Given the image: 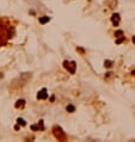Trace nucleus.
Listing matches in <instances>:
<instances>
[{
	"label": "nucleus",
	"instance_id": "1",
	"mask_svg": "<svg viewBox=\"0 0 135 142\" xmlns=\"http://www.w3.org/2000/svg\"><path fill=\"white\" fill-rule=\"evenodd\" d=\"M53 133H54V136H55L59 141H66L67 140V135L62 130V128L59 125H55L53 128Z\"/></svg>",
	"mask_w": 135,
	"mask_h": 142
},
{
	"label": "nucleus",
	"instance_id": "2",
	"mask_svg": "<svg viewBox=\"0 0 135 142\" xmlns=\"http://www.w3.org/2000/svg\"><path fill=\"white\" fill-rule=\"evenodd\" d=\"M64 67L67 69L71 74H74L76 73V69H77V65L74 61H65L64 62Z\"/></svg>",
	"mask_w": 135,
	"mask_h": 142
},
{
	"label": "nucleus",
	"instance_id": "3",
	"mask_svg": "<svg viewBox=\"0 0 135 142\" xmlns=\"http://www.w3.org/2000/svg\"><path fill=\"white\" fill-rule=\"evenodd\" d=\"M48 98V93H47V90L43 88V90H41L38 92V94H37V99H47Z\"/></svg>",
	"mask_w": 135,
	"mask_h": 142
},
{
	"label": "nucleus",
	"instance_id": "4",
	"mask_svg": "<svg viewBox=\"0 0 135 142\" xmlns=\"http://www.w3.org/2000/svg\"><path fill=\"white\" fill-rule=\"evenodd\" d=\"M111 20H112V24L116 26V25L119 23V14L118 13H114L112 17H111Z\"/></svg>",
	"mask_w": 135,
	"mask_h": 142
},
{
	"label": "nucleus",
	"instance_id": "5",
	"mask_svg": "<svg viewBox=\"0 0 135 142\" xmlns=\"http://www.w3.org/2000/svg\"><path fill=\"white\" fill-rule=\"evenodd\" d=\"M24 105H25V100H24V99H20V100H18V102L16 103V107H17V109L23 107Z\"/></svg>",
	"mask_w": 135,
	"mask_h": 142
},
{
	"label": "nucleus",
	"instance_id": "6",
	"mask_svg": "<svg viewBox=\"0 0 135 142\" xmlns=\"http://www.w3.org/2000/svg\"><path fill=\"white\" fill-rule=\"evenodd\" d=\"M50 20V18L48 16H44V17H42V18H40V23L41 24H46V23H48Z\"/></svg>",
	"mask_w": 135,
	"mask_h": 142
},
{
	"label": "nucleus",
	"instance_id": "7",
	"mask_svg": "<svg viewBox=\"0 0 135 142\" xmlns=\"http://www.w3.org/2000/svg\"><path fill=\"white\" fill-rule=\"evenodd\" d=\"M74 110H76V107L73 106V105H68V106H67V111H68V112H74Z\"/></svg>",
	"mask_w": 135,
	"mask_h": 142
},
{
	"label": "nucleus",
	"instance_id": "8",
	"mask_svg": "<svg viewBox=\"0 0 135 142\" xmlns=\"http://www.w3.org/2000/svg\"><path fill=\"white\" fill-rule=\"evenodd\" d=\"M17 122L19 123V124H22V125H25V121H24L23 118H18L17 119Z\"/></svg>",
	"mask_w": 135,
	"mask_h": 142
},
{
	"label": "nucleus",
	"instance_id": "9",
	"mask_svg": "<svg viewBox=\"0 0 135 142\" xmlns=\"http://www.w3.org/2000/svg\"><path fill=\"white\" fill-rule=\"evenodd\" d=\"M111 61H105V67H111L112 65H111Z\"/></svg>",
	"mask_w": 135,
	"mask_h": 142
},
{
	"label": "nucleus",
	"instance_id": "10",
	"mask_svg": "<svg viewBox=\"0 0 135 142\" xmlns=\"http://www.w3.org/2000/svg\"><path fill=\"white\" fill-rule=\"evenodd\" d=\"M121 36H123V31H117L116 32V37H121Z\"/></svg>",
	"mask_w": 135,
	"mask_h": 142
},
{
	"label": "nucleus",
	"instance_id": "11",
	"mask_svg": "<svg viewBox=\"0 0 135 142\" xmlns=\"http://www.w3.org/2000/svg\"><path fill=\"white\" fill-rule=\"evenodd\" d=\"M133 42H134V43H135V36H134V37H133Z\"/></svg>",
	"mask_w": 135,
	"mask_h": 142
}]
</instances>
